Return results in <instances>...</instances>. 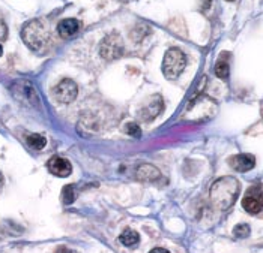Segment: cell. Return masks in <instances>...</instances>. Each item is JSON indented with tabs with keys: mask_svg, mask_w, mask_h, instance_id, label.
<instances>
[{
	"mask_svg": "<svg viewBox=\"0 0 263 253\" xmlns=\"http://www.w3.org/2000/svg\"><path fill=\"white\" fill-rule=\"evenodd\" d=\"M125 132L129 136H133V138H140L142 136V129L136 123H128L125 126Z\"/></svg>",
	"mask_w": 263,
	"mask_h": 253,
	"instance_id": "18",
	"label": "cell"
},
{
	"mask_svg": "<svg viewBox=\"0 0 263 253\" xmlns=\"http://www.w3.org/2000/svg\"><path fill=\"white\" fill-rule=\"evenodd\" d=\"M162 97L160 95H154L149 97V100L142 107V110L139 111V117L143 121H152L154 118L161 114L162 111Z\"/></svg>",
	"mask_w": 263,
	"mask_h": 253,
	"instance_id": "8",
	"label": "cell"
},
{
	"mask_svg": "<svg viewBox=\"0 0 263 253\" xmlns=\"http://www.w3.org/2000/svg\"><path fill=\"white\" fill-rule=\"evenodd\" d=\"M243 210L251 216L260 214L263 210V194L262 186H253L247 191L242 198Z\"/></svg>",
	"mask_w": 263,
	"mask_h": 253,
	"instance_id": "6",
	"label": "cell"
},
{
	"mask_svg": "<svg viewBox=\"0 0 263 253\" xmlns=\"http://www.w3.org/2000/svg\"><path fill=\"white\" fill-rule=\"evenodd\" d=\"M21 38L30 50L42 51V48L50 40V32L41 19H32L23 26Z\"/></svg>",
	"mask_w": 263,
	"mask_h": 253,
	"instance_id": "2",
	"label": "cell"
},
{
	"mask_svg": "<svg viewBox=\"0 0 263 253\" xmlns=\"http://www.w3.org/2000/svg\"><path fill=\"white\" fill-rule=\"evenodd\" d=\"M3 54V47H2V44H0V56Z\"/></svg>",
	"mask_w": 263,
	"mask_h": 253,
	"instance_id": "24",
	"label": "cell"
},
{
	"mask_svg": "<svg viewBox=\"0 0 263 253\" xmlns=\"http://www.w3.org/2000/svg\"><path fill=\"white\" fill-rule=\"evenodd\" d=\"M2 187H3V175L0 174V191H2Z\"/></svg>",
	"mask_w": 263,
	"mask_h": 253,
	"instance_id": "23",
	"label": "cell"
},
{
	"mask_svg": "<svg viewBox=\"0 0 263 253\" xmlns=\"http://www.w3.org/2000/svg\"><path fill=\"white\" fill-rule=\"evenodd\" d=\"M229 163L230 166L238 171V173H247L250 170H253L256 166V157L253 155H247V153H242V155H236L233 157L229 159Z\"/></svg>",
	"mask_w": 263,
	"mask_h": 253,
	"instance_id": "9",
	"label": "cell"
},
{
	"mask_svg": "<svg viewBox=\"0 0 263 253\" xmlns=\"http://www.w3.org/2000/svg\"><path fill=\"white\" fill-rule=\"evenodd\" d=\"M56 253H77V252H74V250H71V249H68V247H59V249L56 250Z\"/></svg>",
	"mask_w": 263,
	"mask_h": 253,
	"instance_id": "20",
	"label": "cell"
},
{
	"mask_svg": "<svg viewBox=\"0 0 263 253\" xmlns=\"http://www.w3.org/2000/svg\"><path fill=\"white\" fill-rule=\"evenodd\" d=\"M149 253H170L167 249H162V247H157V249H152Z\"/></svg>",
	"mask_w": 263,
	"mask_h": 253,
	"instance_id": "21",
	"label": "cell"
},
{
	"mask_svg": "<svg viewBox=\"0 0 263 253\" xmlns=\"http://www.w3.org/2000/svg\"><path fill=\"white\" fill-rule=\"evenodd\" d=\"M48 170H50V173L53 175L62 177V178L71 175V173H72V166H71L69 160L65 159V157H59V156L53 157L48 162Z\"/></svg>",
	"mask_w": 263,
	"mask_h": 253,
	"instance_id": "10",
	"label": "cell"
},
{
	"mask_svg": "<svg viewBox=\"0 0 263 253\" xmlns=\"http://www.w3.org/2000/svg\"><path fill=\"white\" fill-rule=\"evenodd\" d=\"M239 181L235 177H223L217 180L211 187V201L217 210H229L239 196Z\"/></svg>",
	"mask_w": 263,
	"mask_h": 253,
	"instance_id": "1",
	"label": "cell"
},
{
	"mask_svg": "<svg viewBox=\"0 0 263 253\" xmlns=\"http://www.w3.org/2000/svg\"><path fill=\"white\" fill-rule=\"evenodd\" d=\"M54 99L59 103H71L79 95V87L72 79H62L53 90Z\"/></svg>",
	"mask_w": 263,
	"mask_h": 253,
	"instance_id": "7",
	"label": "cell"
},
{
	"mask_svg": "<svg viewBox=\"0 0 263 253\" xmlns=\"http://www.w3.org/2000/svg\"><path fill=\"white\" fill-rule=\"evenodd\" d=\"M6 36V27H5V23L0 19V39H3Z\"/></svg>",
	"mask_w": 263,
	"mask_h": 253,
	"instance_id": "19",
	"label": "cell"
},
{
	"mask_svg": "<svg viewBox=\"0 0 263 253\" xmlns=\"http://www.w3.org/2000/svg\"><path fill=\"white\" fill-rule=\"evenodd\" d=\"M186 66V57L179 48H170L162 60V74L168 79H176Z\"/></svg>",
	"mask_w": 263,
	"mask_h": 253,
	"instance_id": "3",
	"label": "cell"
},
{
	"mask_svg": "<svg viewBox=\"0 0 263 253\" xmlns=\"http://www.w3.org/2000/svg\"><path fill=\"white\" fill-rule=\"evenodd\" d=\"M77 199V189L74 184H66L62 189V202L65 205H71Z\"/></svg>",
	"mask_w": 263,
	"mask_h": 253,
	"instance_id": "14",
	"label": "cell"
},
{
	"mask_svg": "<svg viewBox=\"0 0 263 253\" xmlns=\"http://www.w3.org/2000/svg\"><path fill=\"white\" fill-rule=\"evenodd\" d=\"M250 233H251V229H250V226L247 223H239L233 229V235L238 237V238H247L250 235Z\"/></svg>",
	"mask_w": 263,
	"mask_h": 253,
	"instance_id": "17",
	"label": "cell"
},
{
	"mask_svg": "<svg viewBox=\"0 0 263 253\" xmlns=\"http://www.w3.org/2000/svg\"><path fill=\"white\" fill-rule=\"evenodd\" d=\"M229 2H232V0H229Z\"/></svg>",
	"mask_w": 263,
	"mask_h": 253,
	"instance_id": "25",
	"label": "cell"
},
{
	"mask_svg": "<svg viewBox=\"0 0 263 253\" xmlns=\"http://www.w3.org/2000/svg\"><path fill=\"white\" fill-rule=\"evenodd\" d=\"M160 171L154 166V165H149V163H143L137 168V178L139 180H146V181H151V180H155L160 177Z\"/></svg>",
	"mask_w": 263,
	"mask_h": 253,
	"instance_id": "12",
	"label": "cell"
},
{
	"mask_svg": "<svg viewBox=\"0 0 263 253\" xmlns=\"http://www.w3.org/2000/svg\"><path fill=\"white\" fill-rule=\"evenodd\" d=\"M26 142L29 144V147H30V149H33V150H41V149H44V147H45L47 139H45L42 135L32 134V135H29L27 138H26Z\"/></svg>",
	"mask_w": 263,
	"mask_h": 253,
	"instance_id": "15",
	"label": "cell"
},
{
	"mask_svg": "<svg viewBox=\"0 0 263 253\" xmlns=\"http://www.w3.org/2000/svg\"><path fill=\"white\" fill-rule=\"evenodd\" d=\"M100 53L105 60L119 58L123 53V40L119 33H110L101 40Z\"/></svg>",
	"mask_w": 263,
	"mask_h": 253,
	"instance_id": "5",
	"label": "cell"
},
{
	"mask_svg": "<svg viewBox=\"0 0 263 253\" xmlns=\"http://www.w3.org/2000/svg\"><path fill=\"white\" fill-rule=\"evenodd\" d=\"M215 74L217 77L221 79H227L229 78V63L226 60H220L215 65Z\"/></svg>",
	"mask_w": 263,
	"mask_h": 253,
	"instance_id": "16",
	"label": "cell"
},
{
	"mask_svg": "<svg viewBox=\"0 0 263 253\" xmlns=\"http://www.w3.org/2000/svg\"><path fill=\"white\" fill-rule=\"evenodd\" d=\"M11 92L14 97L17 100H20L26 105H32L35 107L36 103H40V96H38V92L36 89L33 87V84L27 79H17L12 87H11Z\"/></svg>",
	"mask_w": 263,
	"mask_h": 253,
	"instance_id": "4",
	"label": "cell"
},
{
	"mask_svg": "<svg viewBox=\"0 0 263 253\" xmlns=\"http://www.w3.org/2000/svg\"><path fill=\"white\" fill-rule=\"evenodd\" d=\"M119 240H121V243L123 246H126V247H134V246L139 244L140 237H139V234L136 233L134 229H125V231L122 233L121 237H119Z\"/></svg>",
	"mask_w": 263,
	"mask_h": 253,
	"instance_id": "13",
	"label": "cell"
},
{
	"mask_svg": "<svg viewBox=\"0 0 263 253\" xmlns=\"http://www.w3.org/2000/svg\"><path fill=\"white\" fill-rule=\"evenodd\" d=\"M211 2H212V0H202L203 9H208V8H209V5H211Z\"/></svg>",
	"mask_w": 263,
	"mask_h": 253,
	"instance_id": "22",
	"label": "cell"
},
{
	"mask_svg": "<svg viewBox=\"0 0 263 253\" xmlns=\"http://www.w3.org/2000/svg\"><path fill=\"white\" fill-rule=\"evenodd\" d=\"M79 30H80V23H79V19L76 18L62 19L61 23L58 24V32H59L62 38L65 39L72 38L74 35H77Z\"/></svg>",
	"mask_w": 263,
	"mask_h": 253,
	"instance_id": "11",
	"label": "cell"
}]
</instances>
